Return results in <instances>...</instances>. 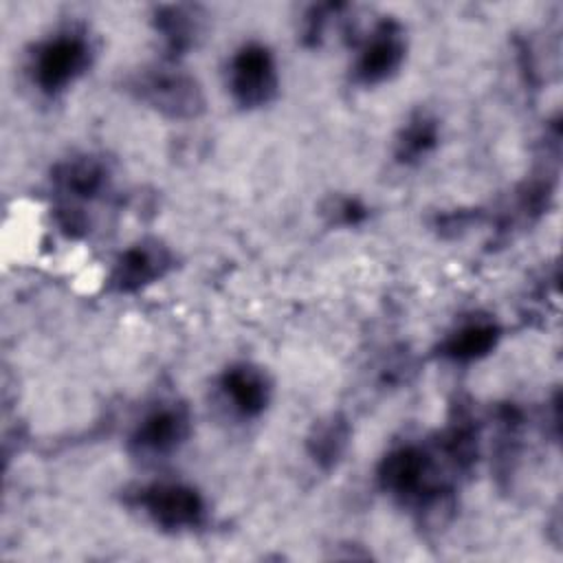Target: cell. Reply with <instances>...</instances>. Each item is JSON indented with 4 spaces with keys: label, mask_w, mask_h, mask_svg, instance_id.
<instances>
[{
    "label": "cell",
    "mask_w": 563,
    "mask_h": 563,
    "mask_svg": "<svg viewBox=\"0 0 563 563\" xmlns=\"http://www.w3.org/2000/svg\"><path fill=\"white\" fill-rule=\"evenodd\" d=\"M130 90L167 119H196L205 110V95L196 77L169 62L141 70L130 81Z\"/></svg>",
    "instance_id": "obj_1"
},
{
    "label": "cell",
    "mask_w": 563,
    "mask_h": 563,
    "mask_svg": "<svg viewBox=\"0 0 563 563\" xmlns=\"http://www.w3.org/2000/svg\"><path fill=\"white\" fill-rule=\"evenodd\" d=\"M92 46L86 33L68 29L51 35L31 55V79L44 95H57L73 86L90 66Z\"/></svg>",
    "instance_id": "obj_2"
},
{
    "label": "cell",
    "mask_w": 563,
    "mask_h": 563,
    "mask_svg": "<svg viewBox=\"0 0 563 563\" xmlns=\"http://www.w3.org/2000/svg\"><path fill=\"white\" fill-rule=\"evenodd\" d=\"M136 506L165 532H189L207 521V501L200 490L183 482H152L134 493Z\"/></svg>",
    "instance_id": "obj_3"
},
{
    "label": "cell",
    "mask_w": 563,
    "mask_h": 563,
    "mask_svg": "<svg viewBox=\"0 0 563 563\" xmlns=\"http://www.w3.org/2000/svg\"><path fill=\"white\" fill-rule=\"evenodd\" d=\"M279 86L277 62L266 44H242L229 62V92L244 108H262L275 99Z\"/></svg>",
    "instance_id": "obj_4"
},
{
    "label": "cell",
    "mask_w": 563,
    "mask_h": 563,
    "mask_svg": "<svg viewBox=\"0 0 563 563\" xmlns=\"http://www.w3.org/2000/svg\"><path fill=\"white\" fill-rule=\"evenodd\" d=\"M191 433V413L183 402H161L150 409L130 435V451L139 457H167Z\"/></svg>",
    "instance_id": "obj_5"
},
{
    "label": "cell",
    "mask_w": 563,
    "mask_h": 563,
    "mask_svg": "<svg viewBox=\"0 0 563 563\" xmlns=\"http://www.w3.org/2000/svg\"><path fill=\"white\" fill-rule=\"evenodd\" d=\"M405 29L394 18H383L363 40L352 66V77L361 86H378L391 79L405 62Z\"/></svg>",
    "instance_id": "obj_6"
},
{
    "label": "cell",
    "mask_w": 563,
    "mask_h": 563,
    "mask_svg": "<svg viewBox=\"0 0 563 563\" xmlns=\"http://www.w3.org/2000/svg\"><path fill=\"white\" fill-rule=\"evenodd\" d=\"M172 266L174 255L169 246L156 238H143L119 253L108 275V288L119 295L139 292L163 279Z\"/></svg>",
    "instance_id": "obj_7"
},
{
    "label": "cell",
    "mask_w": 563,
    "mask_h": 563,
    "mask_svg": "<svg viewBox=\"0 0 563 563\" xmlns=\"http://www.w3.org/2000/svg\"><path fill=\"white\" fill-rule=\"evenodd\" d=\"M51 180L64 202H92L108 191L110 167L97 154H77L57 163L51 172Z\"/></svg>",
    "instance_id": "obj_8"
},
{
    "label": "cell",
    "mask_w": 563,
    "mask_h": 563,
    "mask_svg": "<svg viewBox=\"0 0 563 563\" xmlns=\"http://www.w3.org/2000/svg\"><path fill=\"white\" fill-rule=\"evenodd\" d=\"M220 391L240 418H257L266 411L273 394L268 374L253 363H233L220 376Z\"/></svg>",
    "instance_id": "obj_9"
},
{
    "label": "cell",
    "mask_w": 563,
    "mask_h": 563,
    "mask_svg": "<svg viewBox=\"0 0 563 563\" xmlns=\"http://www.w3.org/2000/svg\"><path fill=\"white\" fill-rule=\"evenodd\" d=\"M200 13L189 4H165L154 13V29L163 37L165 62L174 64L183 57L198 40Z\"/></svg>",
    "instance_id": "obj_10"
},
{
    "label": "cell",
    "mask_w": 563,
    "mask_h": 563,
    "mask_svg": "<svg viewBox=\"0 0 563 563\" xmlns=\"http://www.w3.org/2000/svg\"><path fill=\"white\" fill-rule=\"evenodd\" d=\"M501 339V328L493 319H471L457 325L440 343V356L455 363H471L488 356Z\"/></svg>",
    "instance_id": "obj_11"
},
{
    "label": "cell",
    "mask_w": 563,
    "mask_h": 563,
    "mask_svg": "<svg viewBox=\"0 0 563 563\" xmlns=\"http://www.w3.org/2000/svg\"><path fill=\"white\" fill-rule=\"evenodd\" d=\"M350 440H352V429L347 418L341 413H330L312 424L306 438V451H308V457L314 462V466L328 473L339 466V462L347 453Z\"/></svg>",
    "instance_id": "obj_12"
},
{
    "label": "cell",
    "mask_w": 563,
    "mask_h": 563,
    "mask_svg": "<svg viewBox=\"0 0 563 563\" xmlns=\"http://www.w3.org/2000/svg\"><path fill=\"white\" fill-rule=\"evenodd\" d=\"M440 143V123L427 112H416L407 119L396 136L394 156L402 165H416L427 158Z\"/></svg>",
    "instance_id": "obj_13"
},
{
    "label": "cell",
    "mask_w": 563,
    "mask_h": 563,
    "mask_svg": "<svg viewBox=\"0 0 563 563\" xmlns=\"http://www.w3.org/2000/svg\"><path fill=\"white\" fill-rule=\"evenodd\" d=\"M323 213L336 227H358L369 216L367 207L358 198H354V196H336V198H332L325 205Z\"/></svg>",
    "instance_id": "obj_14"
},
{
    "label": "cell",
    "mask_w": 563,
    "mask_h": 563,
    "mask_svg": "<svg viewBox=\"0 0 563 563\" xmlns=\"http://www.w3.org/2000/svg\"><path fill=\"white\" fill-rule=\"evenodd\" d=\"M55 222L57 227L68 235V238H81L90 231V220L86 216V211L79 205H70V202H62L59 207H55Z\"/></svg>",
    "instance_id": "obj_15"
},
{
    "label": "cell",
    "mask_w": 563,
    "mask_h": 563,
    "mask_svg": "<svg viewBox=\"0 0 563 563\" xmlns=\"http://www.w3.org/2000/svg\"><path fill=\"white\" fill-rule=\"evenodd\" d=\"M336 9H339V4H317L306 13L303 31H301V37H303L306 46H319V42L323 37V31H325V24H328V18Z\"/></svg>",
    "instance_id": "obj_16"
}]
</instances>
